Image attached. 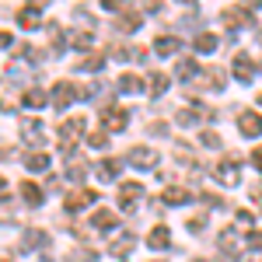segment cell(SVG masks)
Returning a JSON list of instances; mask_svg holds the SVG:
<instances>
[{
	"instance_id": "obj_36",
	"label": "cell",
	"mask_w": 262,
	"mask_h": 262,
	"mask_svg": "<svg viewBox=\"0 0 262 262\" xmlns=\"http://www.w3.org/2000/svg\"><path fill=\"white\" fill-rule=\"evenodd\" d=\"M11 42H14V39H11V32H0V49H7Z\"/></svg>"
},
{
	"instance_id": "obj_15",
	"label": "cell",
	"mask_w": 262,
	"mask_h": 262,
	"mask_svg": "<svg viewBox=\"0 0 262 262\" xmlns=\"http://www.w3.org/2000/svg\"><path fill=\"white\" fill-rule=\"evenodd\" d=\"M196 53H213L217 46H221V35H213V32H203V35H196Z\"/></svg>"
},
{
	"instance_id": "obj_6",
	"label": "cell",
	"mask_w": 262,
	"mask_h": 262,
	"mask_svg": "<svg viewBox=\"0 0 262 262\" xmlns=\"http://www.w3.org/2000/svg\"><path fill=\"white\" fill-rule=\"evenodd\" d=\"M95 200H98V192H95V189H74V192L67 196V210H70V213H77V210H84V206H91Z\"/></svg>"
},
{
	"instance_id": "obj_10",
	"label": "cell",
	"mask_w": 262,
	"mask_h": 262,
	"mask_svg": "<svg viewBox=\"0 0 262 262\" xmlns=\"http://www.w3.org/2000/svg\"><path fill=\"white\" fill-rule=\"evenodd\" d=\"M91 227H95V231H116V227H119V217H116L112 210H98V213L91 217Z\"/></svg>"
},
{
	"instance_id": "obj_5",
	"label": "cell",
	"mask_w": 262,
	"mask_h": 262,
	"mask_svg": "<svg viewBox=\"0 0 262 262\" xmlns=\"http://www.w3.org/2000/svg\"><path fill=\"white\" fill-rule=\"evenodd\" d=\"M158 161H161V154H158L154 147H137V150H129V164H133V168H154Z\"/></svg>"
},
{
	"instance_id": "obj_23",
	"label": "cell",
	"mask_w": 262,
	"mask_h": 262,
	"mask_svg": "<svg viewBox=\"0 0 262 262\" xmlns=\"http://www.w3.org/2000/svg\"><path fill=\"white\" fill-rule=\"evenodd\" d=\"M189 189H164V203H171V206H182V203H189Z\"/></svg>"
},
{
	"instance_id": "obj_28",
	"label": "cell",
	"mask_w": 262,
	"mask_h": 262,
	"mask_svg": "<svg viewBox=\"0 0 262 262\" xmlns=\"http://www.w3.org/2000/svg\"><path fill=\"white\" fill-rule=\"evenodd\" d=\"M74 182H81L84 175H88V161H70V171H67Z\"/></svg>"
},
{
	"instance_id": "obj_20",
	"label": "cell",
	"mask_w": 262,
	"mask_h": 262,
	"mask_svg": "<svg viewBox=\"0 0 262 262\" xmlns=\"http://www.w3.org/2000/svg\"><path fill=\"white\" fill-rule=\"evenodd\" d=\"M154 49H158L161 56H171V53H179V39H175V35H161V39L154 42Z\"/></svg>"
},
{
	"instance_id": "obj_21",
	"label": "cell",
	"mask_w": 262,
	"mask_h": 262,
	"mask_svg": "<svg viewBox=\"0 0 262 262\" xmlns=\"http://www.w3.org/2000/svg\"><path fill=\"white\" fill-rule=\"evenodd\" d=\"M98 175H101L105 182H112L116 175H119V161H116V158H105V161H98Z\"/></svg>"
},
{
	"instance_id": "obj_2",
	"label": "cell",
	"mask_w": 262,
	"mask_h": 262,
	"mask_svg": "<svg viewBox=\"0 0 262 262\" xmlns=\"http://www.w3.org/2000/svg\"><path fill=\"white\" fill-rule=\"evenodd\" d=\"M140 200H143V185L140 182H122L119 185V210L133 213V210L140 206Z\"/></svg>"
},
{
	"instance_id": "obj_29",
	"label": "cell",
	"mask_w": 262,
	"mask_h": 262,
	"mask_svg": "<svg viewBox=\"0 0 262 262\" xmlns=\"http://www.w3.org/2000/svg\"><path fill=\"white\" fill-rule=\"evenodd\" d=\"M206 88H210V91H221L224 88V74L221 70H210V74H206Z\"/></svg>"
},
{
	"instance_id": "obj_31",
	"label": "cell",
	"mask_w": 262,
	"mask_h": 262,
	"mask_svg": "<svg viewBox=\"0 0 262 262\" xmlns=\"http://www.w3.org/2000/svg\"><path fill=\"white\" fill-rule=\"evenodd\" d=\"M200 143H203V147H221V137L206 129V133H203V137H200Z\"/></svg>"
},
{
	"instance_id": "obj_8",
	"label": "cell",
	"mask_w": 262,
	"mask_h": 262,
	"mask_svg": "<svg viewBox=\"0 0 262 262\" xmlns=\"http://www.w3.org/2000/svg\"><path fill=\"white\" fill-rule=\"evenodd\" d=\"M126 122H129V112L126 108H108L105 112V129H112V133H122Z\"/></svg>"
},
{
	"instance_id": "obj_9",
	"label": "cell",
	"mask_w": 262,
	"mask_h": 262,
	"mask_svg": "<svg viewBox=\"0 0 262 262\" xmlns=\"http://www.w3.org/2000/svg\"><path fill=\"white\" fill-rule=\"evenodd\" d=\"M255 70H259V67L252 63V56H238V60H234V77H238L242 84H252Z\"/></svg>"
},
{
	"instance_id": "obj_24",
	"label": "cell",
	"mask_w": 262,
	"mask_h": 262,
	"mask_svg": "<svg viewBox=\"0 0 262 262\" xmlns=\"http://www.w3.org/2000/svg\"><path fill=\"white\" fill-rule=\"evenodd\" d=\"M143 81L137 77V74H122L119 77V91H126V95H133V91H140Z\"/></svg>"
},
{
	"instance_id": "obj_12",
	"label": "cell",
	"mask_w": 262,
	"mask_h": 262,
	"mask_svg": "<svg viewBox=\"0 0 262 262\" xmlns=\"http://www.w3.org/2000/svg\"><path fill=\"white\" fill-rule=\"evenodd\" d=\"M133 28H140V11H133V7H126V4H122V11H119V32H133Z\"/></svg>"
},
{
	"instance_id": "obj_38",
	"label": "cell",
	"mask_w": 262,
	"mask_h": 262,
	"mask_svg": "<svg viewBox=\"0 0 262 262\" xmlns=\"http://www.w3.org/2000/svg\"><path fill=\"white\" fill-rule=\"evenodd\" d=\"M252 161H255V168H259V171H262V147H259V150H255V154H252Z\"/></svg>"
},
{
	"instance_id": "obj_14",
	"label": "cell",
	"mask_w": 262,
	"mask_h": 262,
	"mask_svg": "<svg viewBox=\"0 0 262 262\" xmlns=\"http://www.w3.org/2000/svg\"><path fill=\"white\" fill-rule=\"evenodd\" d=\"M21 200L28 203V206H42V189L35 182H21Z\"/></svg>"
},
{
	"instance_id": "obj_13",
	"label": "cell",
	"mask_w": 262,
	"mask_h": 262,
	"mask_svg": "<svg viewBox=\"0 0 262 262\" xmlns=\"http://www.w3.org/2000/svg\"><path fill=\"white\" fill-rule=\"evenodd\" d=\"M238 126H242L245 137H259V133H262V119L255 116V112H245L242 119H238Z\"/></svg>"
},
{
	"instance_id": "obj_18",
	"label": "cell",
	"mask_w": 262,
	"mask_h": 262,
	"mask_svg": "<svg viewBox=\"0 0 262 262\" xmlns=\"http://www.w3.org/2000/svg\"><path fill=\"white\" fill-rule=\"evenodd\" d=\"M133 245H137V238H133V234H119V238H116V242H112V255H129V252H133Z\"/></svg>"
},
{
	"instance_id": "obj_35",
	"label": "cell",
	"mask_w": 262,
	"mask_h": 262,
	"mask_svg": "<svg viewBox=\"0 0 262 262\" xmlns=\"http://www.w3.org/2000/svg\"><path fill=\"white\" fill-rule=\"evenodd\" d=\"M189 231L200 234V231H203V217H192V221H189Z\"/></svg>"
},
{
	"instance_id": "obj_30",
	"label": "cell",
	"mask_w": 262,
	"mask_h": 262,
	"mask_svg": "<svg viewBox=\"0 0 262 262\" xmlns=\"http://www.w3.org/2000/svg\"><path fill=\"white\" fill-rule=\"evenodd\" d=\"M245 242H248L252 252H262V231H248V238H245Z\"/></svg>"
},
{
	"instance_id": "obj_4",
	"label": "cell",
	"mask_w": 262,
	"mask_h": 262,
	"mask_svg": "<svg viewBox=\"0 0 262 262\" xmlns=\"http://www.w3.org/2000/svg\"><path fill=\"white\" fill-rule=\"evenodd\" d=\"M81 98V91H77V88H74V84L70 81H60L56 84V91H53V105H56V108H67V105H70V101H77Z\"/></svg>"
},
{
	"instance_id": "obj_37",
	"label": "cell",
	"mask_w": 262,
	"mask_h": 262,
	"mask_svg": "<svg viewBox=\"0 0 262 262\" xmlns=\"http://www.w3.org/2000/svg\"><path fill=\"white\" fill-rule=\"evenodd\" d=\"M252 221H255V217H252L248 210H242V213H238V224H252Z\"/></svg>"
},
{
	"instance_id": "obj_1",
	"label": "cell",
	"mask_w": 262,
	"mask_h": 262,
	"mask_svg": "<svg viewBox=\"0 0 262 262\" xmlns=\"http://www.w3.org/2000/svg\"><path fill=\"white\" fill-rule=\"evenodd\" d=\"M84 133V116H74V119H67L60 126V150L70 158L74 154V147H77V137Z\"/></svg>"
},
{
	"instance_id": "obj_17",
	"label": "cell",
	"mask_w": 262,
	"mask_h": 262,
	"mask_svg": "<svg viewBox=\"0 0 262 262\" xmlns=\"http://www.w3.org/2000/svg\"><path fill=\"white\" fill-rule=\"evenodd\" d=\"M21 245H25L28 252H32V248H46V245H49V234H46V231H28V234L21 238Z\"/></svg>"
},
{
	"instance_id": "obj_25",
	"label": "cell",
	"mask_w": 262,
	"mask_h": 262,
	"mask_svg": "<svg viewBox=\"0 0 262 262\" xmlns=\"http://www.w3.org/2000/svg\"><path fill=\"white\" fill-rule=\"evenodd\" d=\"M168 91V77H164L161 70H154L150 74V95H164Z\"/></svg>"
},
{
	"instance_id": "obj_16",
	"label": "cell",
	"mask_w": 262,
	"mask_h": 262,
	"mask_svg": "<svg viewBox=\"0 0 262 262\" xmlns=\"http://www.w3.org/2000/svg\"><path fill=\"white\" fill-rule=\"evenodd\" d=\"M101 67H105V60L95 56V53H91V56H81V60L74 63V70H81V74H84V70H88V74H98Z\"/></svg>"
},
{
	"instance_id": "obj_22",
	"label": "cell",
	"mask_w": 262,
	"mask_h": 262,
	"mask_svg": "<svg viewBox=\"0 0 262 262\" xmlns=\"http://www.w3.org/2000/svg\"><path fill=\"white\" fill-rule=\"evenodd\" d=\"M25 105L28 108H46L49 105V95L46 91H25Z\"/></svg>"
},
{
	"instance_id": "obj_32",
	"label": "cell",
	"mask_w": 262,
	"mask_h": 262,
	"mask_svg": "<svg viewBox=\"0 0 262 262\" xmlns=\"http://www.w3.org/2000/svg\"><path fill=\"white\" fill-rule=\"evenodd\" d=\"M192 119H196V112H189V108H182L179 116H175V122H179V126H192Z\"/></svg>"
},
{
	"instance_id": "obj_33",
	"label": "cell",
	"mask_w": 262,
	"mask_h": 262,
	"mask_svg": "<svg viewBox=\"0 0 262 262\" xmlns=\"http://www.w3.org/2000/svg\"><path fill=\"white\" fill-rule=\"evenodd\" d=\"M74 46H77V49H88V46H91V35H88V32H84V35H74Z\"/></svg>"
},
{
	"instance_id": "obj_27",
	"label": "cell",
	"mask_w": 262,
	"mask_h": 262,
	"mask_svg": "<svg viewBox=\"0 0 262 262\" xmlns=\"http://www.w3.org/2000/svg\"><path fill=\"white\" fill-rule=\"evenodd\" d=\"M28 168L32 171H46L49 168V154H28Z\"/></svg>"
},
{
	"instance_id": "obj_11",
	"label": "cell",
	"mask_w": 262,
	"mask_h": 262,
	"mask_svg": "<svg viewBox=\"0 0 262 262\" xmlns=\"http://www.w3.org/2000/svg\"><path fill=\"white\" fill-rule=\"evenodd\" d=\"M234 168H238V158H227V161H221V164H217V179H221L224 185H238Z\"/></svg>"
},
{
	"instance_id": "obj_39",
	"label": "cell",
	"mask_w": 262,
	"mask_h": 262,
	"mask_svg": "<svg viewBox=\"0 0 262 262\" xmlns=\"http://www.w3.org/2000/svg\"><path fill=\"white\" fill-rule=\"evenodd\" d=\"M196 262H206V259H196Z\"/></svg>"
},
{
	"instance_id": "obj_3",
	"label": "cell",
	"mask_w": 262,
	"mask_h": 262,
	"mask_svg": "<svg viewBox=\"0 0 262 262\" xmlns=\"http://www.w3.org/2000/svg\"><path fill=\"white\" fill-rule=\"evenodd\" d=\"M259 4H245V7H227L221 18L227 28H245V25H252V11H255Z\"/></svg>"
},
{
	"instance_id": "obj_34",
	"label": "cell",
	"mask_w": 262,
	"mask_h": 262,
	"mask_svg": "<svg viewBox=\"0 0 262 262\" xmlns=\"http://www.w3.org/2000/svg\"><path fill=\"white\" fill-rule=\"evenodd\" d=\"M88 143H91V147H105V133H91V137H88Z\"/></svg>"
},
{
	"instance_id": "obj_19",
	"label": "cell",
	"mask_w": 262,
	"mask_h": 262,
	"mask_svg": "<svg viewBox=\"0 0 262 262\" xmlns=\"http://www.w3.org/2000/svg\"><path fill=\"white\" fill-rule=\"evenodd\" d=\"M168 242H171L168 227H154V231L147 234V245H150V248H168Z\"/></svg>"
},
{
	"instance_id": "obj_40",
	"label": "cell",
	"mask_w": 262,
	"mask_h": 262,
	"mask_svg": "<svg viewBox=\"0 0 262 262\" xmlns=\"http://www.w3.org/2000/svg\"><path fill=\"white\" fill-rule=\"evenodd\" d=\"M259 105H262V95H259Z\"/></svg>"
},
{
	"instance_id": "obj_7",
	"label": "cell",
	"mask_w": 262,
	"mask_h": 262,
	"mask_svg": "<svg viewBox=\"0 0 262 262\" xmlns=\"http://www.w3.org/2000/svg\"><path fill=\"white\" fill-rule=\"evenodd\" d=\"M39 21H42V4H32V7H21L18 11V25L21 28H39Z\"/></svg>"
},
{
	"instance_id": "obj_26",
	"label": "cell",
	"mask_w": 262,
	"mask_h": 262,
	"mask_svg": "<svg viewBox=\"0 0 262 262\" xmlns=\"http://www.w3.org/2000/svg\"><path fill=\"white\" fill-rule=\"evenodd\" d=\"M196 70H200V67H196L192 60H182L179 67H175V74H179L182 81H192V77H196Z\"/></svg>"
}]
</instances>
